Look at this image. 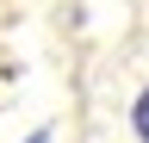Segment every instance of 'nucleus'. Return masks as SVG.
Instances as JSON below:
<instances>
[{
	"instance_id": "f257e3e1",
	"label": "nucleus",
	"mask_w": 149,
	"mask_h": 143,
	"mask_svg": "<svg viewBox=\"0 0 149 143\" xmlns=\"http://www.w3.org/2000/svg\"><path fill=\"white\" fill-rule=\"evenodd\" d=\"M137 137H143V143H149V93H143V100H137Z\"/></svg>"
},
{
	"instance_id": "f03ea898",
	"label": "nucleus",
	"mask_w": 149,
	"mask_h": 143,
	"mask_svg": "<svg viewBox=\"0 0 149 143\" xmlns=\"http://www.w3.org/2000/svg\"><path fill=\"white\" fill-rule=\"evenodd\" d=\"M31 143H44V137H31Z\"/></svg>"
}]
</instances>
